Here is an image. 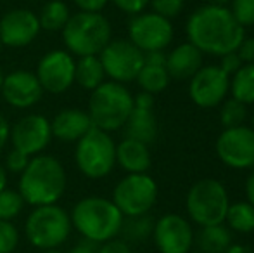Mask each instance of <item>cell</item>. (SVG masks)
<instances>
[{
  "label": "cell",
  "mask_w": 254,
  "mask_h": 253,
  "mask_svg": "<svg viewBox=\"0 0 254 253\" xmlns=\"http://www.w3.org/2000/svg\"><path fill=\"white\" fill-rule=\"evenodd\" d=\"M187 37L202 54L225 56L237 51L246 38L244 26L237 23L227 5H206L195 9L187 21Z\"/></svg>",
  "instance_id": "6da1fadb"
},
{
  "label": "cell",
  "mask_w": 254,
  "mask_h": 253,
  "mask_svg": "<svg viewBox=\"0 0 254 253\" xmlns=\"http://www.w3.org/2000/svg\"><path fill=\"white\" fill-rule=\"evenodd\" d=\"M67 187L64 165L52 155L31 156L28 167L19 175L17 191L24 203L31 206L56 205Z\"/></svg>",
  "instance_id": "7a4b0ae2"
},
{
  "label": "cell",
  "mask_w": 254,
  "mask_h": 253,
  "mask_svg": "<svg viewBox=\"0 0 254 253\" xmlns=\"http://www.w3.org/2000/svg\"><path fill=\"white\" fill-rule=\"evenodd\" d=\"M71 226L81 238L101 245L116 238L123 226V213L113 199L102 196H85L73 206L69 213Z\"/></svg>",
  "instance_id": "3957f363"
},
{
  "label": "cell",
  "mask_w": 254,
  "mask_h": 253,
  "mask_svg": "<svg viewBox=\"0 0 254 253\" xmlns=\"http://www.w3.org/2000/svg\"><path fill=\"white\" fill-rule=\"evenodd\" d=\"M66 51L71 56H99L113 38L111 23L102 12L71 14L69 21L61 31Z\"/></svg>",
  "instance_id": "277c9868"
},
{
  "label": "cell",
  "mask_w": 254,
  "mask_h": 253,
  "mask_svg": "<svg viewBox=\"0 0 254 253\" xmlns=\"http://www.w3.org/2000/svg\"><path fill=\"white\" fill-rule=\"evenodd\" d=\"M131 109L133 94L128 90L127 85L109 80L90 92L87 113L92 125L111 134L125 127Z\"/></svg>",
  "instance_id": "5b68a950"
},
{
  "label": "cell",
  "mask_w": 254,
  "mask_h": 253,
  "mask_svg": "<svg viewBox=\"0 0 254 253\" xmlns=\"http://www.w3.org/2000/svg\"><path fill=\"white\" fill-rule=\"evenodd\" d=\"M71 217L67 210L56 205L33 206L24 222V236L28 243L40 252L57 250L71 236Z\"/></svg>",
  "instance_id": "8992f818"
},
{
  "label": "cell",
  "mask_w": 254,
  "mask_h": 253,
  "mask_svg": "<svg viewBox=\"0 0 254 253\" xmlns=\"http://www.w3.org/2000/svg\"><path fill=\"white\" fill-rule=\"evenodd\" d=\"M74 163L87 179H104L116 165V142L109 132L92 127L78 142H74Z\"/></svg>",
  "instance_id": "52a82bcc"
},
{
  "label": "cell",
  "mask_w": 254,
  "mask_h": 253,
  "mask_svg": "<svg viewBox=\"0 0 254 253\" xmlns=\"http://www.w3.org/2000/svg\"><path fill=\"white\" fill-rule=\"evenodd\" d=\"M185 205L189 217L202 227L223 224L230 201L228 192L220 180L202 179L189 189Z\"/></svg>",
  "instance_id": "ba28073f"
},
{
  "label": "cell",
  "mask_w": 254,
  "mask_h": 253,
  "mask_svg": "<svg viewBox=\"0 0 254 253\" xmlns=\"http://www.w3.org/2000/svg\"><path fill=\"white\" fill-rule=\"evenodd\" d=\"M111 199L123 217L144 215L156 205L157 184L149 173H127L116 184Z\"/></svg>",
  "instance_id": "9c48e42d"
},
{
  "label": "cell",
  "mask_w": 254,
  "mask_h": 253,
  "mask_svg": "<svg viewBox=\"0 0 254 253\" xmlns=\"http://www.w3.org/2000/svg\"><path fill=\"white\" fill-rule=\"evenodd\" d=\"M104 73L111 82L130 84L137 78L138 71L144 66V52L135 47L128 38H111V42L99 54Z\"/></svg>",
  "instance_id": "30bf717a"
},
{
  "label": "cell",
  "mask_w": 254,
  "mask_h": 253,
  "mask_svg": "<svg viewBox=\"0 0 254 253\" xmlns=\"http://www.w3.org/2000/svg\"><path fill=\"white\" fill-rule=\"evenodd\" d=\"M128 40L142 52L164 51L173 40L171 19L156 12H140L128 23Z\"/></svg>",
  "instance_id": "8fae6325"
},
{
  "label": "cell",
  "mask_w": 254,
  "mask_h": 253,
  "mask_svg": "<svg viewBox=\"0 0 254 253\" xmlns=\"http://www.w3.org/2000/svg\"><path fill=\"white\" fill-rule=\"evenodd\" d=\"M74 56H71L66 49H54L40 58L35 75L44 92L64 94L74 85Z\"/></svg>",
  "instance_id": "7c38bea8"
},
{
  "label": "cell",
  "mask_w": 254,
  "mask_h": 253,
  "mask_svg": "<svg viewBox=\"0 0 254 253\" xmlns=\"http://www.w3.org/2000/svg\"><path fill=\"white\" fill-rule=\"evenodd\" d=\"M216 155L230 169H253L254 130L246 125L225 128L216 141Z\"/></svg>",
  "instance_id": "4fadbf2b"
},
{
  "label": "cell",
  "mask_w": 254,
  "mask_h": 253,
  "mask_svg": "<svg viewBox=\"0 0 254 253\" xmlns=\"http://www.w3.org/2000/svg\"><path fill=\"white\" fill-rule=\"evenodd\" d=\"M51 120L44 115H26L10 125V144L14 149L31 156L42 155L52 141Z\"/></svg>",
  "instance_id": "5bb4252c"
},
{
  "label": "cell",
  "mask_w": 254,
  "mask_h": 253,
  "mask_svg": "<svg viewBox=\"0 0 254 253\" xmlns=\"http://www.w3.org/2000/svg\"><path fill=\"white\" fill-rule=\"evenodd\" d=\"M230 77L220 66H202L190 78L189 94L199 108H214L227 99Z\"/></svg>",
  "instance_id": "9a60e30c"
},
{
  "label": "cell",
  "mask_w": 254,
  "mask_h": 253,
  "mask_svg": "<svg viewBox=\"0 0 254 253\" xmlns=\"http://www.w3.org/2000/svg\"><path fill=\"white\" fill-rule=\"evenodd\" d=\"M40 31L38 16L30 9H10L0 17V40L3 47H28Z\"/></svg>",
  "instance_id": "2e32d148"
},
{
  "label": "cell",
  "mask_w": 254,
  "mask_h": 253,
  "mask_svg": "<svg viewBox=\"0 0 254 253\" xmlns=\"http://www.w3.org/2000/svg\"><path fill=\"white\" fill-rule=\"evenodd\" d=\"M152 238L161 253H187L194 245L192 226L177 213H168L156 220Z\"/></svg>",
  "instance_id": "e0dca14e"
},
{
  "label": "cell",
  "mask_w": 254,
  "mask_h": 253,
  "mask_svg": "<svg viewBox=\"0 0 254 253\" xmlns=\"http://www.w3.org/2000/svg\"><path fill=\"white\" fill-rule=\"evenodd\" d=\"M0 94L3 101L12 108L28 109L42 101L44 88L35 73L28 70H16L5 75Z\"/></svg>",
  "instance_id": "ac0fdd59"
},
{
  "label": "cell",
  "mask_w": 254,
  "mask_h": 253,
  "mask_svg": "<svg viewBox=\"0 0 254 253\" xmlns=\"http://www.w3.org/2000/svg\"><path fill=\"white\" fill-rule=\"evenodd\" d=\"M92 125L87 109L81 108H64L51 120L52 137L59 142H78L87 134Z\"/></svg>",
  "instance_id": "d6986e66"
},
{
  "label": "cell",
  "mask_w": 254,
  "mask_h": 253,
  "mask_svg": "<svg viewBox=\"0 0 254 253\" xmlns=\"http://www.w3.org/2000/svg\"><path fill=\"white\" fill-rule=\"evenodd\" d=\"M202 52L190 42L180 44L166 54V70L170 78L187 80L202 68Z\"/></svg>",
  "instance_id": "ffe728a7"
},
{
  "label": "cell",
  "mask_w": 254,
  "mask_h": 253,
  "mask_svg": "<svg viewBox=\"0 0 254 253\" xmlns=\"http://www.w3.org/2000/svg\"><path fill=\"white\" fill-rule=\"evenodd\" d=\"M151 162V151L144 142L125 137L120 144H116V165H120L127 173H147Z\"/></svg>",
  "instance_id": "44dd1931"
},
{
  "label": "cell",
  "mask_w": 254,
  "mask_h": 253,
  "mask_svg": "<svg viewBox=\"0 0 254 253\" xmlns=\"http://www.w3.org/2000/svg\"><path fill=\"white\" fill-rule=\"evenodd\" d=\"M123 128L127 137L140 141L147 146L152 144L157 137V120L156 115H154V108L133 106Z\"/></svg>",
  "instance_id": "7402d4cb"
},
{
  "label": "cell",
  "mask_w": 254,
  "mask_h": 253,
  "mask_svg": "<svg viewBox=\"0 0 254 253\" xmlns=\"http://www.w3.org/2000/svg\"><path fill=\"white\" fill-rule=\"evenodd\" d=\"M194 243L202 253H223L232 245V233L227 226H202L194 234Z\"/></svg>",
  "instance_id": "603a6c76"
},
{
  "label": "cell",
  "mask_w": 254,
  "mask_h": 253,
  "mask_svg": "<svg viewBox=\"0 0 254 253\" xmlns=\"http://www.w3.org/2000/svg\"><path fill=\"white\" fill-rule=\"evenodd\" d=\"M104 82H106V73H104L99 56L78 58L76 66H74V84L80 85L83 90L92 92Z\"/></svg>",
  "instance_id": "cb8c5ba5"
},
{
  "label": "cell",
  "mask_w": 254,
  "mask_h": 253,
  "mask_svg": "<svg viewBox=\"0 0 254 253\" xmlns=\"http://www.w3.org/2000/svg\"><path fill=\"white\" fill-rule=\"evenodd\" d=\"M38 16V23H40V30L49 31V33H56V31H63L66 23L71 17V10L64 0H49L44 3L40 9Z\"/></svg>",
  "instance_id": "d4e9b609"
},
{
  "label": "cell",
  "mask_w": 254,
  "mask_h": 253,
  "mask_svg": "<svg viewBox=\"0 0 254 253\" xmlns=\"http://www.w3.org/2000/svg\"><path fill=\"white\" fill-rule=\"evenodd\" d=\"M170 75H168V70H166V64H154V63H145L144 61V66L142 70L138 71L137 82L140 85L142 92H149V94H159L163 92L164 88L168 87L170 84Z\"/></svg>",
  "instance_id": "484cf974"
},
{
  "label": "cell",
  "mask_w": 254,
  "mask_h": 253,
  "mask_svg": "<svg viewBox=\"0 0 254 253\" xmlns=\"http://www.w3.org/2000/svg\"><path fill=\"white\" fill-rule=\"evenodd\" d=\"M154 224L156 220L149 213L135 217H125L120 234H123V241L130 243H144L145 240L152 238Z\"/></svg>",
  "instance_id": "4316f807"
},
{
  "label": "cell",
  "mask_w": 254,
  "mask_h": 253,
  "mask_svg": "<svg viewBox=\"0 0 254 253\" xmlns=\"http://www.w3.org/2000/svg\"><path fill=\"white\" fill-rule=\"evenodd\" d=\"M232 97L248 104H254V63L242 64L230 80Z\"/></svg>",
  "instance_id": "83f0119b"
},
{
  "label": "cell",
  "mask_w": 254,
  "mask_h": 253,
  "mask_svg": "<svg viewBox=\"0 0 254 253\" xmlns=\"http://www.w3.org/2000/svg\"><path fill=\"white\" fill-rule=\"evenodd\" d=\"M225 222L228 229L237 233H253L254 231V206L248 201H239L228 206Z\"/></svg>",
  "instance_id": "f1b7e54d"
},
{
  "label": "cell",
  "mask_w": 254,
  "mask_h": 253,
  "mask_svg": "<svg viewBox=\"0 0 254 253\" xmlns=\"http://www.w3.org/2000/svg\"><path fill=\"white\" fill-rule=\"evenodd\" d=\"M246 118H248V109H246V104L237 99L230 97L225 99L223 106L220 109V120L221 125L225 128H232V127H241L244 125Z\"/></svg>",
  "instance_id": "f546056e"
},
{
  "label": "cell",
  "mask_w": 254,
  "mask_h": 253,
  "mask_svg": "<svg viewBox=\"0 0 254 253\" xmlns=\"http://www.w3.org/2000/svg\"><path fill=\"white\" fill-rule=\"evenodd\" d=\"M24 205L26 203L19 191L5 187L3 191H0V220H14L17 215H21Z\"/></svg>",
  "instance_id": "4dcf8cb0"
},
{
  "label": "cell",
  "mask_w": 254,
  "mask_h": 253,
  "mask_svg": "<svg viewBox=\"0 0 254 253\" xmlns=\"http://www.w3.org/2000/svg\"><path fill=\"white\" fill-rule=\"evenodd\" d=\"M19 245V231L12 220H0V253H12Z\"/></svg>",
  "instance_id": "1f68e13d"
},
{
  "label": "cell",
  "mask_w": 254,
  "mask_h": 253,
  "mask_svg": "<svg viewBox=\"0 0 254 253\" xmlns=\"http://www.w3.org/2000/svg\"><path fill=\"white\" fill-rule=\"evenodd\" d=\"M230 12L237 19L241 26H253L254 24V0H230Z\"/></svg>",
  "instance_id": "d6a6232c"
},
{
  "label": "cell",
  "mask_w": 254,
  "mask_h": 253,
  "mask_svg": "<svg viewBox=\"0 0 254 253\" xmlns=\"http://www.w3.org/2000/svg\"><path fill=\"white\" fill-rule=\"evenodd\" d=\"M149 5L152 7V12L171 19V17H177L182 12L184 0H149Z\"/></svg>",
  "instance_id": "836d02e7"
},
{
  "label": "cell",
  "mask_w": 254,
  "mask_h": 253,
  "mask_svg": "<svg viewBox=\"0 0 254 253\" xmlns=\"http://www.w3.org/2000/svg\"><path fill=\"white\" fill-rule=\"evenodd\" d=\"M28 162H30V156L12 148L9 153H7V156H5V165H3V167H5L7 172L17 173V175H21V173H23V170L28 167Z\"/></svg>",
  "instance_id": "e575fe53"
},
{
  "label": "cell",
  "mask_w": 254,
  "mask_h": 253,
  "mask_svg": "<svg viewBox=\"0 0 254 253\" xmlns=\"http://www.w3.org/2000/svg\"><path fill=\"white\" fill-rule=\"evenodd\" d=\"M109 2H113L121 12L130 14V16L144 12L145 7L149 5V0H109Z\"/></svg>",
  "instance_id": "d590c367"
},
{
  "label": "cell",
  "mask_w": 254,
  "mask_h": 253,
  "mask_svg": "<svg viewBox=\"0 0 254 253\" xmlns=\"http://www.w3.org/2000/svg\"><path fill=\"white\" fill-rule=\"evenodd\" d=\"M242 64H244V63L241 61V58L237 56V52L234 51V52H228V54L221 56V61H220L218 66H220L221 70L228 75V77H232V75L237 73V71L241 70Z\"/></svg>",
  "instance_id": "8d00e7d4"
},
{
  "label": "cell",
  "mask_w": 254,
  "mask_h": 253,
  "mask_svg": "<svg viewBox=\"0 0 254 253\" xmlns=\"http://www.w3.org/2000/svg\"><path fill=\"white\" fill-rule=\"evenodd\" d=\"M97 253H131L130 245L123 240H118V238H113L109 241H104V243L99 245Z\"/></svg>",
  "instance_id": "74e56055"
},
{
  "label": "cell",
  "mask_w": 254,
  "mask_h": 253,
  "mask_svg": "<svg viewBox=\"0 0 254 253\" xmlns=\"http://www.w3.org/2000/svg\"><path fill=\"white\" fill-rule=\"evenodd\" d=\"M235 52H237V56L241 58V61L244 63V64L254 63V37L244 38Z\"/></svg>",
  "instance_id": "f35d334b"
},
{
  "label": "cell",
  "mask_w": 254,
  "mask_h": 253,
  "mask_svg": "<svg viewBox=\"0 0 254 253\" xmlns=\"http://www.w3.org/2000/svg\"><path fill=\"white\" fill-rule=\"evenodd\" d=\"M73 2L83 12H102V9L109 3V0H73Z\"/></svg>",
  "instance_id": "ab89813d"
},
{
  "label": "cell",
  "mask_w": 254,
  "mask_h": 253,
  "mask_svg": "<svg viewBox=\"0 0 254 253\" xmlns=\"http://www.w3.org/2000/svg\"><path fill=\"white\" fill-rule=\"evenodd\" d=\"M99 250V245L94 243V241L90 240H85V238H81L80 241H78L76 245H74L73 248H71L67 253H97Z\"/></svg>",
  "instance_id": "60d3db41"
},
{
  "label": "cell",
  "mask_w": 254,
  "mask_h": 253,
  "mask_svg": "<svg viewBox=\"0 0 254 253\" xmlns=\"http://www.w3.org/2000/svg\"><path fill=\"white\" fill-rule=\"evenodd\" d=\"M9 137H10V123L7 122L5 116L0 113V153H2V149L7 146Z\"/></svg>",
  "instance_id": "b9f144b4"
},
{
  "label": "cell",
  "mask_w": 254,
  "mask_h": 253,
  "mask_svg": "<svg viewBox=\"0 0 254 253\" xmlns=\"http://www.w3.org/2000/svg\"><path fill=\"white\" fill-rule=\"evenodd\" d=\"M246 196H248V203L254 206V172L248 177V182H246Z\"/></svg>",
  "instance_id": "7bdbcfd3"
},
{
  "label": "cell",
  "mask_w": 254,
  "mask_h": 253,
  "mask_svg": "<svg viewBox=\"0 0 254 253\" xmlns=\"http://www.w3.org/2000/svg\"><path fill=\"white\" fill-rule=\"evenodd\" d=\"M223 253H253V250L249 247H244V245H234L232 243Z\"/></svg>",
  "instance_id": "ee69618b"
},
{
  "label": "cell",
  "mask_w": 254,
  "mask_h": 253,
  "mask_svg": "<svg viewBox=\"0 0 254 253\" xmlns=\"http://www.w3.org/2000/svg\"><path fill=\"white\" fill-rule=\"evenodd\" d=\"M7 187V170L5 167L0 163V191H3Z\"/></svg>",
  "instance_id": "f6af8a7d"
},
{
  "label": "cell",
  "mask_w": 254,
  "mask_h": 253,
  "mask_svg": "<svg viewBox=\"0 0 254 253\" xmlns=\"http://www.w3.org/2000/svg\"><path fill=\"white\" fill-rule=\"evenodd\" d=\"M209 3H213V5H227L230 0H207Z\"/></svg>",
  "instance_id": "bcb514c9"
},
{
  "label": "cell",
  "mask_w": 254,
  "mask_h": 253,
  "mask_svg": "<svg viewBox=\"0 0 254 253\" xmlns=\"http://www.w3.org/2000/svg\"><path fill=\"white\" fill-rule=\"evenodd\" d=\"M3 78H5V73H3V68L0 66V88H2V85H3Z\"/></svg>",
  "instance_id": "7dc6e473"
},
{
  "label": "cell",
  "mask_w": 254,
  "mask_h": 253,
  "mask_svg": "<svg viewBox=\"0 0 254 253\" xmlns=\"http://www.w3.org/2000/svg\"><path fill=\"white\" fill-rule=\"evenodd\" d=\"M42 253H63V252H59V250H47V252H42Z\"/></svg>",
  "instance_id": "c3c4849f"
},
{
  "label": "cell",
  "mask_w": 254,
  "mask_h": 253,
  "mask_svg": "<svg viewBox=\"0 0 254 253\" xmlns=\"http://www.w3.org/2000/svg\"><path fill=\"white\" fill-rule=\"evenodd\" d=\"M251 128H253V130H254V113H253V127H251Z\"/></svg>",
  "instance_id": "681fc988"
},
{
  "label": "cell",
  "mask_w": 254,
  "mask_h": 253,
  "mask_svg": "<svg viewBox=\"0 0 254 253\" xmlns=\"http://www.w3.org/2000/svg\"><path fill=\"white\" fill-rule=\"evenodd\" d=\"M2 47H3V45H2V40H0V52H2Z\"/></svg>",
  "instance_id": "f907efd6"
},
{
  "label": "cell",
  "mask_w": 254,
  "mask_h": 253,
  "mask_svg": "<svg viewBox=\"0 0 254 253\" xmlns=\"http://www.w3.org/2000/svg\"><path fill=\"white\" fill-rule=\"evenodd\" d=\"M33 2H35V0H33Z\"/></svg>",
  "instance_id": "816d5d0a"
}]
</instances>
